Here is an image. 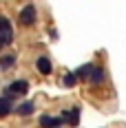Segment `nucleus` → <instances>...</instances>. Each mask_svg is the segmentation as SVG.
Here are the masks:
<instances>
[{
    "label": "nucleus",
    "mask_w": 126,
    "mask_h": 128,
    "mask_svg": "<svg viewBox=\"0 0 126 128\" xmlns=\"http://www.w3.org/2000/svg\"><path fill=\"white\" fill-rule=\"evenodd\" d=\"M11 40H13V26L5 16H0V44L7 46V44H11Z\"/></svg>",
    "instance_id": "obj_1"
},
{
    "label": "nucleus",
    "mask_w": 126,
    "mask_h": 128,
    "mask_svg": "<svg viewBox=\"0 0 126 128\" xmlns=\"http://www.w3.org/2000/svg\"><path fill=\"white\" fill-rule=\"evenodd\" d=\"M18 20H20V24H25V26H31L33 22H36V20H38V9H36V4H27L25 9L20 11Z\"/></svg>",
    "instance_id": "obj_2"
},
{
    "label": "nucleus",
    "mask_w": 126,
    "mask_h": 128,
    "mask_svg": "<svg viewBox=\"0 0 126 128\" xmlns=\"http://www.w3.org/2000/svg\"><path fill=\"white\" fill-rule=\"evenodd\" d=\"M27 93H29V82L27 80H13L9 84V88H7V97H11V95H27Z\"/></svg>",
    "instance_id": "obj_3"
},
{
    "label": "nucleus",
    "mask_w": 126,
    "mask_h": 128,
    "mask_svg": "<svg viewBox=\"0 0 126 128\" xmlns=\"http://www.w3.org/2000/svg\"><path fill=\"white\" fill-rule=\"evenodd\" d=\"M36 68H38V73H40V75H51V71H53V64H51L49 58L40 55L38 60H36Z\"/></svg>",
    "instance_id": "obj_4"
},
{
    "label": "nucleus",
    "mask_w": 126,
    "mask_h": 128,
    "mask_svg": "<svg viewBox=\"0 0 126 128\" xmlns=\"http://www.w3.org/2000/svg\"><path fill=\"white\" fill-rule=\"evenodd\" d=\"M62 122H66L69 126H77L80 124V108H71V110H64L62 113Z\"/></svg>",
    "instance_id": "obj_5"
},
{
    "label": "nucleus",
    "mask_w": 126,
    "mask_h": 128,
    "mask_svg": "<svg viewBox=\"0 0 126 128\" xmlns=\"http://www.w3.org/2000/svg\"><path fill=\"white\" fill-rule=\"evenodd\" d=\"M104 68H100V66H93V71H91V73H88V84H93V86H100L102 82H104Z\"/></svg>",
    "instance_id": "obj_6"
},
{
    "label": "nucleus",
    "mask_w": 126,
    "mask_h": 128,
    "mask_svg": "<svg viewBox=\"0 0 126 128\" xmlns=\"http://www.w3.org/2000/svg\"><path fill=\"white\" fill-rule=\"evenodd\" d=\"M60 124H62V117H51V115L40 117V126L42 128H58Z\"/></svg>",
    "instance_id": "obj_7"
},
{
    "label": "nucleus",
    "mask_w": 126,
    "mask_h": 128,
    "mask_svg": "<svg viewBox=\"0 0 126 128\" xmlns=\"http://www.w3.org/2000/svg\"><path fill=\"white\" fill-rule=\"evenodd\" d=\"M13 110V104H11V97H7V95H2L0 97V117H7L9 113Z\"/></svg>",
    "instance_id": "obj_8"
},
{
    "label": "nucleus",
    "mask_w": 126,
    "mask_h": 128,
    "mask_svg": "<svg viewBox=\"0 0 126 128\" xmlns=\"http://www.w3.org/2000/svg\"><path fill=\"white\" fill-rule=\"evenodd\" d=\"M33 110H36V104L33 102H22V104H18V106H16V115H31V113H33Z\"/></svg>",
    "instance_id": "obj_9"
},
{
    "label": "nucleus",
    "mask_w": 126,
    "mask_h": 128,
    "mask_svg": "<svg viewBox=\"0 0 126 128\" xmlns=\"http://www.w3.org/2000/svg\"><path fill=\"white\" fill-rule=\"evenodd\" d=\"M13 64H16V55H2L0 58V68L2 71H9Z\"/></svg>",
    "instance_id": "obj_10"
},
{
    "label": "nucleus",
    "mask_w": 126,
    "mask_h": 128,
    "mask_svg": "<svg viewBox=\"0 0 126 128\" xmlns=\"http://www.w3.org/2000/svg\"><path fill=\"white\" fill-rule=\"evenodd\" d=\"M93 66H95L93 62H86L84 66H80V68L75 71V75H77V77H82V80H86V77H88V73L93 71Z\"/></svg>",
    "instance_id": "obj_11"
},
{
    "label": "nucleus",
    "mask_w": 126,
    "mask_h": 128,
    "mask_svg": "<svg viewBox=\"0 0 126 128\" xmlns=\"http://www.w3.org/2000/svg\"><path fill=\"white\" fill-rule=\"evenodd\" d=\"M62 84L66 86V88H73L77 84V75L75 73H64V77H62Z\"/></svg>",
    "instance_id": "obj_12"
}]
</instances>
